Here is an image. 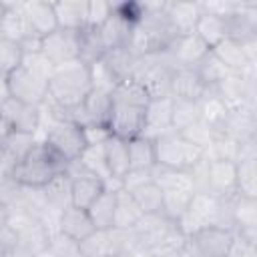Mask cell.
<instances>
[{"instance_id": "6da1fadb", "label": "cell", "mask_w": 257, "mask_h": 257, "mask_svg": "<svg viewBox=\"0 0 257 257\" xmlns=\"http://www.w3.org/2000/svg\"><path fill=\"white\" fill-rule=\"evenodd\" d=\"M68 161L52 151L44 141H36L32 149L12 167L4 177H10L16 185L28 189H44L52 179L66 173Z\"/></svg>"}, {"instance_id": "7a4b0ae2", "label": "cell", "mask_w": 257, "mask_h": 257, "mask_svg": "<svg viewBox=\"0 0 257 257\" xmlns=\"http://www.w3.org/2000/svg\"><path fill=\"white\" fill-rule=\"evenodd\" d=\"M90 68L80 60H72L60 66H54L48 78V96L44 100L46 106L68 110L84 102L90 94Z\"/></svg>"}, {"instance_id": "3957f363", "label": "cell", "mask_w": 257, "mask_h": 257, "mask_svg": "<svg viewBox=\"0 0 257 257\" xmlns=\"http://www.w3.org/2000/svg\"><path fill=\"white\" fill-rule=\"evenodd\" d=\"M54 66L40 54H24L22 64L6 76L10 96L30 106H42L48 96V78Z\"/></svg>"}, {"instance_id": "277c9868", "label": "cell", "mask_w": 257, "mask_h": 257, "mask_svg": "<svg viewBox=\"0 0 257 257\" xmlns=\"http://www.w3.org/2000/svg\"><path fill=\"white\" fill-rule=\"evenodd\" d=\"M177 227L185 233L191 235L199 229L205 227H223L231 229V213H229V199H219L209 193L195 191L187 209L183 215L177 219Z\"/></svg>"}, {"instance_id": "5b68a950", "label": "cell", "mask_w": 257, "mask_h": 257, "mask_svg": "<svg viewBox=\"0 0 257 257\" xmlns=\"http://www.w3.org/2000/svg\"><path fill=\"white\" fill-rule=\"evenodd\" d=\"M155 147V165L173 169V171H191L199 161L205 159L203 149L189 143L181 133L169 131L153 141Z\"/></svg>"}, {"instance_id": "8992f818", "label": "cell", "mask_w": 257, "mask_h": 257, "mask_svg": "<svg viewBox=\"0 0 257 257\" xmlns=\"http://www.w3.org/2000/svg\"><path fill=\"white\" fill-rule=\"evenodd\" d=\"M52 151H56L62 159H66L68 163L76 161L82 151L86 149V137H84V128L70 122V120H54L46 126L44 131V139H42Z\"/></svg>"}, {"instance_id": "52a82bcc", "label": "cell", "mask_w": 257, "mask_h": 257, "mask_svg": "<svg viewBox=\"0 0 257 257\" xmlns=\"http://www.w3.org/2000/svg\"><path fill=\"white\" fill-rule=\"evenodd\" d=\"M233 231L223 227H205L185 237V251L191 257H227Z\"/></svg>"}, {"instance_id": "ba28073f", "label": "cell", "mask_w": 257, "mask_h": 257, "mask_svg": "<svg viewBox=\"0 0 257 257\" xmlns=\"http://www.w3.org/2000/svg\"><path fill=\"white\" fill-rule=\"evenodd\" d=\"M66 177L70 181V205L78 209H88L98 199V195L106 189L102 179L86 171L78 161L68 163Z\"/></svg>"}, {"instance_id": "9c48e42d", "label": "cell", "mask_w": 257, "mask_h": 257, "mask_svg": "<svg viewBox=\"0 0 257 257\" xmlns=\"http://www.w3.org/2000/svg\"><path fill=\"white\" fill-rule=\"evenodd\" d=\"M145 108L147 106H135V104L112 100L110 114H108V124H106L108 135L120 137L124 141H131L135 137H141L143 122H145Z\"/></svg>"}, {"instance_id": "30bf717a", "label": "cell", "mask_w": 257, "mask_h": 257, "mask_svg": "<svg viewBox=\"0 0 257 257\" xmlns=\"http://www.w3.org/2000/svg\"><path fill=\"white\" fill-rule=\"evenodd\" d=\"M40 54L52 64L60 66L72 60H78V30L56 28L48 36L42 38Z\"/></svg>"}, {"instance_id": "8fae6325", "label": "cell", "mask_w": 257, "mask_h": 257, "mask_svg": "<svg viewBox=\"0 0 257 257\" xmlns=\"http://www.w3.org/2000/svg\"><path fill=\"white\" fill-rule=\"evenodd\" d=\"M209 52V48L203 44V40L195 34L177 36L165 50L173 70L175 68H195V64Z\"/></svg>"}, {"instance_id": "7c38bea8", "label": "cell", "mask_w": 257, "mask_h": 257, "mask_svg": "<svg viewBox=\"0 0 257 257\" xmlns=\"http://www.w3.org/2000/svg\"><path fill=\"white\" fill-rule=\"evenodd\" d=\"M169 131H173V98L171 96L151 98L145 108V122L141 137L155 141L157 137Z\"/></svg>"}, {"instance_id": "4fadbf2b", "label": "cell", "mask_w": 257, "mask_h": 257, "mask_svg": "<svg viewBox=\"0 0 257 257\" xmlns=\"http://www.w3.org/2000/svg\"><path fill=\"white\" fill-rule=\"evenodd\" d=\"M233 233L257 243V199L235 195L229 199Z\"/></svg>"}, {"instance_id": "5bb4252c", "label": "cell", "mask_w": 257, "mask_h": 257, "mask_svg": "<svg viewBox=\"0 0 257 257\" xmlns=\"http://www.w3.org/2000/svg\"><path fill=\"white\" fill-rule=\"evenodd\" d=\"M0 114H2V118L8 122V126L14 133L36 135V131L40 128V108L38 106H30L26 102H20V100H16L12 96L2 102Z\"/></svg>"}, {"instance_id": "9a60e30c", "label": "cell", "mask_w": 257, "mask_h": 257, "mask_svg": "<svg viewBox=\"0 0 257 257\" xmlns=\"http://www.w3.org/2000/svg\"><path fill=\"white\" fill-rule=\"evenodd\" d=\"M58 233L64 235L66 239H70L72 243H82L88 235H92L96 229L86 213V209H78V207H72L68 205L64 211H60L58 215Z\"/></svg>"}, {"instance_id": "2e32d148", "label": "cell", "mask_w": 257, "mask_h": 257, "mask_svg": "<svg viewBox=\"0 0 257 257\" xmlns=\"http://www.w3.org/2000/svg\"><path fill=\"white\" fill-rule=\"evenodd\" d=\"M207 86L195 68H175L169 78V96L173 100H199Z\"/></svg>"}, {"instance_id": "e0dca14e", "label": "cell", "mask_w": 257, "mask_h": 257, "mask_svg": "<svg viewBox=\"0 0 257 257\" xmlns=\"http://www.w3.org/2000/svg\"><path fill=\"white\" fill-rule=\"evenodd\" d=\"M255 128H257V120H255V110L251 108H233L227 112L219 133L233 139L235 143H245L255 139Z\"/></svg>"}, {"instance_id": "ac0fdd59", "label": "cell", "mask_w": 257, "mask_h": 257, "mask_svg": "<svg viewBox=\"0 0 257 257\" xmlns=\"http://www.w3.org/2000/svg\"><path fill=\"white\" fill-rule=\"evenodd\" d=\"M2 38L20 44L24 38L34 34L24 14L22 2H2Z\"/></svg>"}, {"instance_id": "d6986e66", "label": "cell", "mask_w": 257, "mask_h": 257, "mask_svg": "<svg viewBox=\"0 0 257 257\" xmlns=\"http://www.w3.org/2000/svg\"><path fill=\"white\" fill-rule=\"evenodd\" d=\"M199 16H201L199 2H167V20L177 36L193 34Z\"/></svg>"}, {"instance_id": "ffe728a7", "label": "cell", "mask_w": 257, "mask_h": 257, "mask_svg": "<svg viewBox=\"0 0 257 257\" xmlns=\"http://www.w3.org/2000/svg\"><path fill=\"white\" fill-rule=\"evenodd\" d=\"M22 6H24V14H26L28 24H30V28H32L34 34H38V36L44 38V36H48L50 32H54L58 28L52 2L26 0V2H22Z\"/></svg>"}, {"instance_id": "44dd1931", "label": "cell", "mask_w": 257, "mask_h": 257, "mask_svg": "<svg viewBox=\"0 0 257 257\" xmlns=\"http://www.w3.org/2000/svg\"><path fill=\"white\" fill-rule=\"evenodd\" d=\"M213 54L233 72V74H255V64H251L241 48L239 40L233 38H223L215 48H211Z\"/></svg>"}, {"instance_id": "7402d4cb", "label": "cell", "mask_w": 257, "mask_h": 257, "mask_svg": "<svg viewBox=\"0 0 257 257\" xmlns=\"http://www.w3.org/2000/svg\"><path fill=\"white\" fill-rule=\"evenodd\" d=\"M102 151H104V159H106V167H108L110 175L116 181H120L131 169V163H128V141H124L120 137H114V135H108L102 141Z\"/></svg>"}, {"instance_id": "603a6c76", "label": "cell", "mask_w": 257, "mask_h": 257, "mask_svg": "<svg viewBox=\"0 0 257 257\" xmlns=\"http://www.w3.org/2000/svg\"><path fill=\"white\" fill-rule=\"evenodd\" d=\"M36 143V135L28 133H10V137L0 145L2 147V163H0V175H8L12 167L32 149Z\"/></svg>"}, {"instance_id": "cb8c5ba5", "label": "cell", "mask_w": 257, "mask_h": 257, "mask_svg": "<svg viewBox=\"0 0 257 257\" xmlns=\"http://www.w3.org/2000/svg\"><path fill=\"white\" fill-rule=\"evenodd\" d=\"M54 6V16L58 28L64 30H80L86 26V12H88V2L80 0H64V2H52Z\"/></svg>"}, {"instance_id": "d4e9b609", "label": "cell", "mask_w": 257, "mask_h": 257, "mask_svg": "<svg viewBox=\"0 0 257 257\" xmlns=\"http://www.w3.org/2000/svg\"><path fill=\"white\" fill-rule=\"evenodd\" d=\"M114 207H116V191L114 189H104L98 199L86 209L92 225L96 231H106L112 229L114 221Z\"/></svg>"}, {"instance_id": "484cf974", "label": "cell", "mask_w": 257, "mask_h": 257, "mask_svg": "<svg viewBox=\"0 0 257 257\" xmlns=\"http://www.w3.org/2000/svg\"><path fill=\"white\" fill-rule=\"evenodd\" d=\"M193 34L199 36L203 40V44L211 50L223 38H227V22L221 16H215V14H209V12H203L201 10V16L197 20V26H195V32Z\"/></svg>"}, {"instance_id": "4316f807", "label": "cell", "mask_w": 257, "mask_h": 257, "mask_svg": "<svg viewBox=\"0 0 257 257\" xmlns=\"http://www.w3.org/2000/svg\"><path fill=\"white\" fill-rule=\"evenodd\" d=\"M145 213L139 209V205L135 203L133 195L118 189L116 191V207H114V221H112V229H120V231H131L139 219Z\"/></svg>"}, {"instance_id": "83f0119b", "label": "cell", "mask_w": 257, "mask_h": 257, "mask_svg": "<svg viewBox=\"0 0 257 257\" xmlns=\"http://www.w3.org/2000/svg\"><path fill=\"white\" fill-rule=\"evenodd\" d=\"M106 48L100 36V30L94 26H84L78 30V60L84 64H92L104 56Z\"/></svg>"}, {"instance_id": "f1b7e54d", "label": "cell", "mask_w": 257, "mask_h": 257, "mask_svg": "<svg viewBox=\"0 0 257 257\" xmlns=\"http://www.w3.org/2000/svg\"><path fill=\"white\" fill-rule=\"evenodd\" d=\"M108 70L120 80H126V78H133L135 70H137V56L126 48V46H118V48H110L104 52V56L100 58Z\"/></svg>"}, {"instance_id": "f546056e", "label": "cell", "mask_w": 257, "mask_h": 257, "mask_svg": "<svg viewBox=\"0 0 257 257\" xmlns=\"http://www.w3.org/2000/svg\"><path fill=\"white\" fill-rule=\"evenodd\" d=\"M197 104H199L201 120L207 122L209 126H213L215 131H219L221 124H223V120H225V116H227V112H229V108L219 98V94L213 88H207L205 94L197 100Z\"/></svg>"}, {"instance_id": "4dcf8cb0", "label": "cell", "mask_w": 257, "mask_h": 257, "mask_svg": "<svg viewBox=\"0 0 257 257\" xmlns=\"http://www.w3.org/2000/svg\"><path fill=\"white\" fill-rule=\"evenodd\" d=\"M195 72L199 74V78L203 80V84L207 88H215L219 82H223L229 74H233L215 54L213 50H209L197 64H195Z\"/></svg>"}, {"instance_id": "1f68e13d", "label": "cell", "mask_w": 257, "mask_h": 257, "mask_svg": "<svg viewBox=\"0 0 257 257\" xmlns=\"http://www.w3.org/2000/svg\"><path fill=\"white\" fill-rule=\"evenodd\" d=\"M98 30H100L104 48L110 50V48L126 46L128 36H131V30H133V24H128L126 20H122L120 16H116V14L112 12L110 18H108L102 26H98Z\"/></svg>"}, {"instance_id": "d6a6232c", "label": "cell", "mask_w": 257, "mask_h": 257, "mask_svg": "<svg viewBox=\"0 0 257 257\" xmlns=\"http://www.w3.org/2000/svg\"><path fill=\"white\" fill-rule=\"evenodd\" d=\"M42 195H44L46 207L50 211H54L56 215H60V211H64L70 205V181H68L66 173L56 177V179H52L42 189Z\"/></svg>"}, {"instance_id": "836d02e7", "label": "cell", "mask_w": 257, "mask_h": 257, "mask_svg": "<svg viewBox=\"0 0 257 257\" xmlns=\"http://www.w3.org/2000/svg\"><path fill=\"white\" fill-rule=\"evenodd\" d=\"M235 193L257 199V159L235 163Z\"/></svg>"}, {"instance_id": "e575fe53", "label": "cell", "mask_w": 257, "mask_h": 257, "mask_svg": "<svg viewBox=\"0 0 257 257\" xmlns=\"http://www.w3.org/2000/svg\"><path fill=\"white\" fill-rule=\"evenodd\" d=\"M110 98L116 102H126V104H135V106H147L151 100L147 88L141 82H137L135 78L120 80L114 86V90L110 92Z\"/></svg>"}, {"instance_id": "d590c367", "label": "cell", "mask_w": 257, "mask_h": 257, "mask_svg": "<svg viewBox=\"0 0 257 257\" xmlns=\"http://www.w3.org/2000/svg\"><path fill=\"white\" fill-rule=\"evenodd\" d=\"M131 195H133L135 203L139 205V209L145 215L163 213V193H161V189L155 181H149V183L141 185L139 189L131 191Z\"/></svg>"}, {"instance_id": "8d00e7d4", "label": "cell", "mask_w": 257, "mask_h": 257, "mask_svg": "<svg viewBox=\"0 0 257 257\" xmlns=\"http://www.w3.org/2000/svg\"><path fill=\"white\" fill-rule=\"evenodd\" d=\"M131 169H151L155 165V147L147 137H135L128 141Z\"/></svg>"}, {"instance_id": "74e56055", "label": "cell", "mask_w": 257, "mask_h": 257, "mask_svg": "<svg viewBox=\"0 0 257 257\" xmlns=\"http://www.w3.org/2000/svg\"><path fill=\"white\" fill-rule=\"evenodd\" d=\"M237 151H239V143H235L233 139L225 137V135H217L215 141L203 151L207 161H237Z\"/></svg>"}, {"instance_id": "f35d334b", "label": "cell", "mask_w": 257, "mask_h": 257, "mask_svg": "<svg viewBox=\"0 0 257 257\" xmlns=\"http://www.w3.org/2000/svg\"><path fill=\"white\" fill-rule=\"evenodd\" d=\"M201 118L197 100H173V131L181 133Z\"/></svg>"}, {"instance_id": "ab89813d", "label": "cell", "mask_w": 257, "mask_h": 257, "mask_svg": "<svg viewBox=\"0 0 257 257\" xmlns=\"http://www.w3.org/2000/svg\"><path fill=\"white\" fill-rule=\"evenodd\" d=\"M22 58L24 54H22L20 44L0 38V74L2 76H8L12 70H16L22 64Z\"/></svg>"}, {"instance_id": "60d3db41", "label": "cell", "mask_w": 257, "mask_h": 257, "mask_svg": "<svg viewBox=\"0 0 257 257\" xmlns=\"http://www.w3.org/2000/svg\"><path fill=\"white\" fill-rule=\"evenodd\" d=\"M88 68H90L92 90H100V92L110 94V92L114 90V86L118 84V78L108 70V66H106L102 60H96V62H92Z\"/></svg>"}, {"instance_id": "b9f144b4", "label": "cell", "mask_w": 257, "mask_h": 257, "mask_svg": "<svg viewBox=\"0 0 257 257\" xmlns=\"http://www.w3.org/2000/svg\"><path fill=\"white\" fill-rule=\"evenodd\" d=\"M181 135L189 141V143H193L195 147H199V149H207L213 141H215V137L219 135V131H215L213 126H209L207 122H203L201 118L197 120V122H193L191 126H187L185 131H181Z\"/></svg>"}, {"instance_id": "7bdbcfd3", "label": "cell", "mask_w": 257, "mask_h": 257, "mask_svg": "<svg viewBox=\"0 0 257 257\" xmlns=\"http://www.w3.org/2000/svg\"><path fill=\"white\" fill-rule=\"evenodd\" d=\"M112 14V2H104V0H94L88 2V12H86V26H102Z\"/></svg>"}, {"instance_id": "ee69618b", "label": "cell", "mask_w": 257, "mask_h": 257, "mask_svg": "<svg viewBox=\"0 0 257 257\" xmlns=\"http://www.w3.org/2000/svg\"><path fill=\"white\" fill-rule=\"evenodd\" d=\"M227 257H257V243L233 233L231 245L227 249Z\"/></svg>"}, {"instance_id": "f6af8a7d", "label": "cell", "mask_w": 257, "mask_h": 257, "mask_svg": "<svg viewBox=\"0 0 257 257\" xmlns=\"http://www.w3.org/2000/svg\"><path fill=\"white\" fill-rule=\"evenodd\" d=\"M153 181V175H151V169H128V173L120 179V189L131 193L135 189H139L141 185Z\"/></svg>"}, {"instance_id": "bcb514c9", "label": "cell", "mask_w": 257, "mask_h": 257, "mask_svg": "<svg viewBox=\"0 0 257 257\" xmlns=\"http://www.w3.org/2000/svg\"><path fill=\"white\" fill-rule=\"evenodd\" d=\"M20 237L16 233V229L6 221L2 227H0V249L6 253V257H10L12 253H16L20 249Z\"/></svg>"}, {"instance_id": "7dc6e473", "label": "cell", "mask_w": 257, "mask_h": 257, "mask_svg": "<svg viewBox=\"0 0 257 257\" xmlns=\"http://www.w3.org/2000/svg\"><path fill=\"white\" fill-rule=\"evenodd\" d=\"M8 98H10V90H8V84H6V76L0 74V106H2V102L8 100Z\"/></svg>"}, {"instance_id": "c3c4849f", "label": "cell", "mask_w": 257, "mask_h": 257, "mask_svg": "<svg viewBox=\"0 0 257 257\" xmlns=\"http://www.w3.org/2000/svg\"><path fill=\"white\" fill-rule=\"evenodd\" d=\"M10 133H12V128L8 126V122L2 118V114H0V145L10 137Z\"/></svg>"}, {"instance_id": "681fc988", "label": "cell", "mask_w": 257, "mask_h": 257, "mask_svg": "<svg viewBox=\"0 0 257 257\" xmlns=\"http://www.w3.org/2000/svg\"><path fill=\"white\" fill-rule=\"evenodd\" d=\"M6 221H8V207L0 201V227H2Z\"/></svg>"}, {"instance_id": "f907efd6", "label": "cell", "mask_w": 257, "mask_h": 257, "mask_svg": "<svg viewBox=\"0 0 257 257\" xmlns=\"http://www.w3.org/2000/svg\"><path fill=\"white\" fill-rule=\"evenodd\" d=\"M2 10L4 8H2V2H0V38H2Z\"/></svg>"}, {"instance_id": "816d5d0a", "label": "cell", "mask_w": 257, "mask_h": 257, "mask_svg": "<svg viewBox=\"0 0 257 257\" xmlns=\"http://www.w3.org/2000/svg\"><path fill=\"white\" fill-rule=\"evenodd\" d=\"M177 257H191V255H189V253H187V251H185V247H183V249H181V253H179V255H177Z\"/></svg>"}, {"instance_id": "f5cc1de1", "label": "cell", "mask_w": 257, "mask_h": 257, "mask_svg": "<svg viewBox=\"0 0 257 257\" xmlns=\"http://www.w3.org/2000/svg\"><path fill=\"white\" fill-rule=\"evenodd\" d=\"M0 163H2V147H0Z\"/></svg>"}]
</instances>
